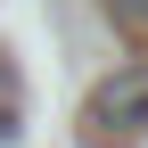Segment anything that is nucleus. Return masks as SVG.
I'll return each instance as SVG.
<instances>
[{"instance_id": "1", "label": "nucleus", "mask_w": 148, "mask_h": 148, "mask_svg": "<svg viewBox=\"0 0 148 148\" xmlns=\"http://www.w3.org/2000/svg\"><path fill=\"white\" fill-rule=\"evenodd\" d=\"M74 132H82V148H140L148 140V58L115 66L107 82H90Z\"/></svg>"}, {"instance_id": "2", "label": "nucleus", "mask_w": 148, "mask_h": 148, "mask_svg": "<svg viewBox=\"0 0 148 148\" xmlns=\"http://www.w3.org/2000/svg\"><path fill=\"white\" fill-rule=\"evenodd\" d=\"M107 8H115L123 25H140V33H148V0H107Z\"/></svg>"}]
</instances>
